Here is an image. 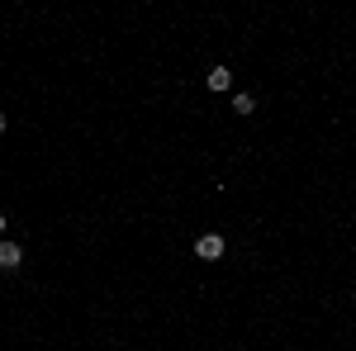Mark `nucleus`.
<instances>
[{"label": "nucleus", "mask_w": 356, "mask_h": 351, "mask_svg": "<svg viewBox=\"0 0 356 351\" xmlns=\"http://www.w3.org/2000/svg\"><path fill=\"white\" fill-rule=\"evenodd\" d=\"M195 256H200V261H219L223 256V238L219 233H200V238H195Z\"/></svg>", "instance_id": "1"}, {"label": "nucleus", "mask_w": 356, "mask_h": 351, "mask_svg": "<svg viewBox=\"0 0 356 351\" xmlns=\"http://www.w3.org/2000/svg\"><path fill=\"white\" fill-rule=\"evenodd\" d=\"M0 238H5V214H0Z\"/></svg>", "instance_id": "6"}, {"label": "nucleus", "mask_w": 356, "mask_h": 351, "mask_svg": "<svg viewBox=\"0 0 356 351\" xmlns=\"http://www.w3.org/2000/svg\"><path fill=\"white\" fill-rule=\"evenodd\" d=\"M5 129H10V119H5V109H0V133H5Z\"/></svg>", "instance_id": "5"}, {"label": "nucleus", "mask_w": 356, "mask_h": 351, "mask_svg": "<svg viewBox=\"0 0 356 351\" xmlns=\"http://www.w3.org/2000/svg\"><path fill=\"white\" fill-rule=\"evenodd\" d=\"M252 109H257V100H252L247 90H238V95H233V114H252Z\"/></svg>", "instance_id": "4"}, {"label": "nucleus", "mask_w": 356, "mask_h": 351, "mask_svg": "<svg viewBox=\"0 0 356 351\" xmlns=\"http://www.w3.org/2000/svg\"><path fill=\"white\" fill-rule=\"evenodd\" d=\"M204 81H209V90H228V85H233V72H228V67H214Z\"/></svg>", "instance_id": "3"}, {"label": "nucleus", "mask_w": 356, "mask_h": 351, "mask_svg": "<svg viewBox=\"0 0 356 351\" xmlns=\"http://www.w3.org/2000/svg\"><path fill=\"white\" fill-rule=\"evenodd\" d=\"M19 266H24L19 243H5V238H0V270H19Z\"/></svg>", "instance_id": "2"}]
</instances>
